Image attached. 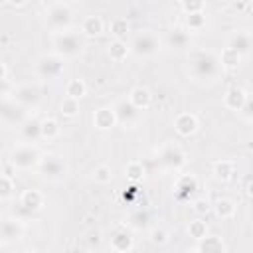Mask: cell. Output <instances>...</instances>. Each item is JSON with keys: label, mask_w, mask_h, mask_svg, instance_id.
<instances>
[{"label": "cell", "mask_w": 253, "mask_h": 253, "mask_svg": "<svg viewBox=\"0 0 253 253\" xmlns=\"http://www.w3.org/2000/svg\"><path fill=\"white\" fill-rule=\"evenodd\" d=\"M14 111H18L14 105H0V115L2 117H6V119H10V121H16L18 119V113H14Z\"/></svg>", "instance_id": "8d00e7d4"}, {"label": "cell", "mask_w": 253, "mask_h": 253, "mask_svg": "<svg viewBox=\"0 0 253 253\" xmlns=\"http://www.w3.org/2000/svg\"><path fill=\"white\" fill-rule=\"evenodd\" d=\"M204 26V16L202 12H194V14H188V28L190 30H198Z\"/></svg>", "instance_id": "836d02e7"}, {"label": "cell", "mask_w": 253, "mask_h": 253, "mask_svg": "<svg viewBox=\"0 0 253 253\" xmlns=\"http://www.w3.org/2000/svg\"><path fill=\"white\" fill-rule=\"evenodd\" d=\"M215 211H217L219 217H229V215L235 211V206H233V202H229V200H219V202L215 204Z\"/></svg>", "instance_id": "83f0119b"}, {"label": "cell", "mask_w": 253, "mask_h": 253, "mask_svg": "<svg viewBox=\"0 0 253 253\" xmlns=\"http://www.w3.org/2000/svg\"><path fill=\"white\" fill-rule=\"evenodd\" d=\"M12 194V182L6 176H0V198H8Z\"/></svg>", "instance_id": "74e56055"}, {"label": "cell", "mask_w": 253, "mask_h": 253, "mask_svg": "<svg viewBox=\"0 0 253 253\" xmlns=\"http://www.w3.org/2000/svg\"><path fill=\"white\" fill-rule=\"evenodd\" d=\"M115 117L121 123H130V121H134L138 117V109L130 101H121L117 105V109H115Z\"/></svg>", "instance_id": "30bf717a"}, {"label": "cell", "mask_w": 253, "mask_h": 253, "mask_svg": "<svg viewBox=\"0 0 253 253\" xmlns=\"http://www.w3.org/2000/svg\"><path fill=\"white\" fill-rule=\"evenodd\" d=\"M8 2H10V4H14V6H20V4H24L26 0H8Z\"/></svg>", "instance_id": "b9f144b4"}, {"label": "cell", "mask_w": 253, "mask_h": 253, "mask_svg": "<svg viewBox=\"0 0 253 253\" xmlns=\"http://www.w3.org/2000/svg\"><path fill=\"white\" fill-rule=\"evenodd\" d=\"M73 2H79V0H73Z\"/></svg>", "instance_id": "7bdbcfd3"}, {"label": "cell", "mask_w": 253, "mask_h": 253, "mask_svg": "<svg viewBox=\"0 0 253 253\" xmlns=\"http://www.w3.org/2000/svg\"><path fill=\"white\" fill-rule=\"evenodd\" d=\"M168 42H170V45H172V47H178V49H182V47H186V45H188V42H190V36H188V32H186V30H182V28H176V30H172V32H170V36H168Z\"/></svg>", "instance_id": "d6986e66"}, {"label": "cell", "mask_w": 253, "mask_h": 253, "mask_svg": "<svg viewBox=\"0 0 253 253\" xmlns=\"http://www.w3.org/2000/svg\"><path fill=\"white\" fill-rule=\"evenodd\" d=\"M174 126H176V130H178L180 134L188 136V134H192V132L196 130L198 121H196V117H194V115H190V113H182V115H178V119H176Z\"/></svg>", "instance_id": "8fae6325"}, {"label": "cell", "mask_w": 253, "mask_h": 253, "mask_svg": "<svg viewBox=\"0 0 253 253\" xmlns=\"http://www.w3.org/2000/svg\"><path fill=\"white\" fill-rule=\"evenodd\" d=\"M196 188H198V184H196V178L194 176H182L180 180H178V184H176V198L178 200H188L194 192H196Z\"/></svg>", "instance_id": "9c48e42d"}, {"label": "cell", "mask_w": 253, "mask_h": 253, "mask_svg": "<svg viewBox=\"0 0 253 253\" xmlns=\"http://www.w3.org/2000/svg\"><path fill=\"white\" fill-rule=\"evenodd\" d=\"M190 69H192V75L196 79H202V81H211L217 77L219 73V61L213 53L210 51H196L192 57H190Z\"/></svg>", "instance_id": "6da1fadb"}, {"label": "cell", "mask_w": 253, "mask_h": 253, "mask_svg": "<svg viewBox=\"0 0 253 253\" xmlns=\"http://www.w3.org/2000/svg\"><path fill=\"white\" fill-rule=\"evenodd\" d=\"M182 6L188 14H194V12H200L204 8V0H182Z\"/></svg>", "instance_id": "e575fe53"}, {"label": "cell", "mask_w": 253, "mask_h": 253, "mask_svg": "<svg viewBox=\"0 0 253 253\" xmlns=\"http://www.w3.org/2000/svg\"><path fill=\"white\" fill-rule=\"evenodd\" d=\"M57 132H59V126H57V123H55V121L47 119V121H43V123H42V136L53 138Z\"/></svg>", "instance_id": "f546056e"}, {"label": "cell", "mask_w": 253, "mask_h": 253, "mask_svg": "<svg viewBox=\"0 0 253 253\" xmlns=\"http://www.w3.org/2000/svg\"><path fill=\"white\" fill-rule=\"evenodd\" d=\"M95 180L97 182H109L111 180V168L109 166H99L95 170Z\"/></svg>", "instance_id": "d590c367"}, {"label": "cell", "mask_w": 253, "mask_h": 253, "mask_svg": "<svg viewBox=\"0 0 253 253\" xmlns=\"http://www.w3.org/2000/svg\"><path fill=\"white\" fill-rule=\"evenodd\" d=\"M36 162H40V154L34 146L30 144H20L14 148L12 152V164L18 166V168H30L34 166Z\"/></svg>", "instance_id": "277c9868"}, {"label": "cell", "mask_w": 253, "mask_h": 253, "mask_svg": "<svg viewBox=\"0 0 253 253\" xmlns=\"http://www.w3.org/2000/svg\"><path fill=\"white\" fill-rule=\"evenodd\" d=\"M198 251H206V253H210V251H225V245L217 237H206L204 235L200 239V243H198Z\"/></svg>", "instance_id": "ffe728a7"}, {"label": "cell", "mask_w": 253, "mask_h": 253, "mask_svg": "<svg viewBox=\"0 0 253 253\" xmlns=\"http://www.w3.org/2000/svg\"><path fill=\"white\" fill-rule=\"evenodd\" d=\"M77 111H79L77 99H73V97H65V99L61 101V113H63L65 117H73Z\"/></svg>", "instance_id": "4316f807"}, {"label": "cell", "mask_w": 253, "mask_h": 253, "mask_svg": "<svg viewBox=\"0 0 253 253\" xmlns=\"http://www.w3.org/2000/svg\"><path fill=\"white\" fill-rule=\"evenodd\" d=\"M245 93L241 91V89H237V87H233V89H229L227 91V95H225V105L229 107V109H235V111H239L241 107H243V103H245Z\"/></svg>", "instance_id": "ac0fdd59"}, {"label": "cell", "mask_w": 253, "mask_h": 253, "mask_svg": "<svg viewBox=\"0 0 253 253\" xmlns=\"http://www.w3.org/2000/svg\"><path fill=\"white\" fill-rule=\"evenodd\" d=\"M93 121H95V125H97L99 128H111V126L115 125L117 117H115V111H111V109H99V111L95 113Z\"/></svg>", "instance_id": "e0dca14e"}, {"label": "cell", "mask_w": 253, "mask_h": 253, "mask_svg": "<svg viewBox=\"0 0 253 253\" xmlns=\"http://www.w3.org/2000/svg\"><path fill=\"white\" fill-rule=\"evenodd\" d=\"M83 95H85V85H83V81L71 79V81L67 83V97L79 99V97H83Z\"/></svg>", "instance_id": "484cf974"}, {"label": "cell", "mask_w": 253, "mask_h": 253, "mask_svg": "<svg viewBox=\"0 0 253 253\" xmlns=\"http://www.w3.org/2000/svg\"><path fill=\"white\" fill-rule=\"evenodd\" d=\"M128 101L140 111V109L148 107V103H150V93H148V89H144V87H136V89L130 91Z\"/></svg>", "instance_id": "2e32d148"}, {"label": "cell", "mask_w": 253, "mask_h": 253, "mask_svg": "<svg viewBox=\"0 0 253 253\" xmlns=\"http://www.w3.org/2000/svg\"><path fill=\"white\" fill-rule=\"evenodd\" d=\"M61 69H63V65H61V59L57 55H43L38 61V73L42 77H47V79L57 77L61 73Z\"/></svg>", "instance_id": "8992f818"}, {"label": "cell", "mask_w": 253, "mask_h": 253, "mask_svg": "<svg viewBox=\"0 0 253 253\" xmlns=\"http://www.w3.org/2000/svg\"><path fill=\"white\" fill-rule=\"evenodd\" d=\"M113 247H115L117 251H128V249H132V239L128 237L126 231H119V233H115V237H113Z\"/></svg>", "instance_id": "7402d4cb"}, {"label": "cell", "mask_w": 253, "mask_h": 253, "mask_svg": "<svg viewBox=\"0 0 253 253\" xmlns=\"http://www.w3.org/2000/svg\"><path fill=\"white\" fill-rule=\"evenodd\" d=\"M53 45L61 55H77L83 47V40L75 32H57L53 38Z\"/></svg>", "instance_id": "7a4b0ae2"}, {"label": "cell", "mask_w": 253, "mask_h": 253, "mask_svg": "<svg viewBox=\"0 0 253 253\" xmlns=\"http://www.w3.org/2000/svg\"><path fill=\"white\" fill-rule=\"evenodd\" d=\"M188 229H190V235L196 239H202L206 235V223L204 221H192Z\"/></svg>", "instance_id": "d6a6232c"}, {"label": "cell", "mask_w": 253, "mask_h": 253, "mask_svg": "<svg viewBox=\"0 0 253 253\" xmlns=\"http://www.w3.org/2000/svg\"><path fill=\"white\" fill-rule=\"evenodd\" d=\"M245 107H243V115L247 117V119H251V101L249 99H245V103H243Z\"/></svg>", "instance_id": "60d3db41"}, {"label": "cell", "mask_w": 253, "mask_h": 253, "mask_svg": "<svg viewBox=\"0 0 253 253\" xmlns=\"http://www.w3.org/2000/svg\"><path fill=\"white\" fill-rule=\"evenodd\" d=\"M152 243H166V233L162 229H154L152 231Z\"/></svg>", "instance_id": "f35d334b"}, {"label": "cell", "mask_w": 253, "mask_h": 253, "mask_svg": "<svg viewBox=\"0 0 253 253\" xmlns=\"http://www.w3.org/2000/svg\"><path fill=\"white\" fill-rule=\"evenodd\" d=\"M249 34H245V32H237L233 38H231V42H229V47L233 49V51H237L239 55H245L247 51H249Z\"/></svg>", "instance_id": "9a60e30c"}, {"label": "cell", "mask_w": 253, "mask_h": 253, "mask_svg": "<svg viewBox=\"0 0 253 253\" xmlns=\"http://www.w3.org/2000/svg\"><path fill=\"white\" fill-rule=\"evenodd\" d=\"M81 30H83L85 36H99L103 32V22L97 16H89V18H85Z\"/></svg>", "instance_id": "44dd1931"}, {"label": "cell", "mask_w": 253, "mask_h": 253, "mask_svg": "<svg viewBox=\"0 0 253 253\" xmlns=\"http://www.w3.org/2000/svg\"><path fill=\"white\" fill-rule=\"evenodd\" d=\"M42 202H43V198H42L40 192H36V190H28V192L22 194L20 206H22V210H26V211H34V210H38V208L42 206Z\"/></svg>", "instance_id": "4fadbf2b"}, {"label": "cell", "mask_w": 253, "mask_h": 253, "mask_svg": "<svg viewBox=\"0 0 253 253\" xmlns=\"http://www.w3.org/2000/svg\"><path fill=\"white\" fill-rule=\"evenodd\" d=\"M40 136H42V123H40V121L32 119V121H26V123L22 125V138H24V140L34 142V140H38Z\"/></svg>", "instance_id": "5bb4252c"}, {"label": "cell", "mask_w": 253, "mask_h": 253, "mask_svg": "<svg viewBox=\"0 0 253 253\" xmlns=\"http://www.w3.org/2000/svg\"><path fill=\"white\" fill-rule=\"evenodd\" d=\"M239 53L237 51H233L231 47H227L223 53H221V63H225V65H229V67H233V65H237L239 63Z\"/></svg>", "instance_id": "1f68e13d"}, {"label": "cell", "mask_w": 253, "mask_h": 253, "mask_svg": "<svg viewBox=\"0 0 253 253\" xmlns=\"http://www.w3.org/2000/svg\"><path fill=\"white\" fill-rule=\"evenodd\" d=\"M126 176H128L130 180H140V178L144 176L142 164H140V162H130V164L126 166Z\"/></svg>", "instance_id": "4dcf8cb0"}, {"label": "cell", "mask_w": 253, "mask_h": 253, "mask_svg": "<svg viewBox=\"0 0 253 253\" xmlns=\"http://www.w3.org/2000/svg\"><path fill=\"white\" fill-rule=\"evenodd\" d=\"M213 172H215V176H217L219 180H227V178H231V174H233V166H231V162H217Z\"/></svg>", "instance_id": "f1b7e54d"}, {"label": "cell", "mask_w": 253, "mask_h": 253, "mask_svg": "<svg viewBox=\"0 0 253 253\" xmlns=\"http://www.w3.org/2000/svg\"><path fill=\"white\" fill-rule=\"evenodd\" d=\"M47 24L55 30H63L71 24V10L63 4H55L47 12Z\"/></svg>", "instance_id": "5b68a950"}, {"label": "cell", "mask_w": 253, "mask_h": 253, "mask_svg": "<svg viewBox=\"0 0 253 253\" xmlns=\"http://www.w3.org/2000/svg\"><path fill=\"white\" fill-rule=\"evenodd\" d=\"M22 235V225L14 219H2L0 221V237L2 239H18Z\"/></svg>", "instance_id": "7c38bea8"}, {"label": "cell", "mask_w": 253, "mask_h": 253, "mask_svg": "<svg viewBox=\"0 0 253 253\" xmlns=\"http://www.w3.org/2000/svg\"><path fill=\"white\" fill-rule=\"evenodd\" d=\"M111 32L115 34V38H117V40H123V38L128 34V22H126V20H123V18L113 20V24H111Z\"/></svg>", "instance_id": "d4e9b609"}, {"label": "cell", "mask_w": 253, "mask_h": 253, "mask_svg": "<svg viewBox=\"0 0 253 253\" xmlns=\"http://www.w3.org/2000/svg\"><path fill=\"white\" fill-rule=\"evenodd\" d=\"M208 208H210V206H208L206 200H198V202H196V211L202 213V211H208Z\"/></svg>", "instance_id": "ab89813d"}, {"label": "cell", "mask_w": 253, "mask_h": 253, "mask_svg": "<svg viewBox=\"0 0 253 253\" xmlns=\"http://www.w3.org/2000/svg\"><path fill=\"white\" fill-rule=\"evenodd\" d=\"M40 170L45 178H61L63 172H65V166L57 156L47 154V156L40 158Z\"/></svg>", "instance_id": "52a82bcc"}, {"label": "cell", "mask_w": 253, "mask_h": 253, "mask_svg": "<svg viewBox=\"0 0 253 253\" xmlns=\"http://www.w3.org/2000/svg\"><path fill=\"white\" fill-rule=\"evenodd\" d=\"M160 160H162V164H166V166H170V168H178V166L184 164L186 156H184V152H182L180 148H176V146H166V148L162 150V154H160Z\"/></svg>", "instance_id": "ba28073f"}, {"label": "cell", "mask_w": 253, "mask_h": 253, "mask_svg": "<svg viewBox=\"0 0 253 253\" xmlns=\"http://www.w3.org/2000/svg\"><path fill=\"white\" fill-rule=\"evenodd\" d=\"M16 101L24 103V105H30V103H36L38 101V95L32 87H22L16 91Z\"/></svg>", "instance_id": "cb8c5ba5"}, {"label": "cell", "mask_w": 253, "mask_h": 253, "mask_svg": "<svg viewBox=\"0 0 253 253\" xmlns=\"http://www.w3.org/2000/svg\"><path fill=\"white\" fill-rule=\"evenodd\" d=\"M158 47H160V42L152 32H140L132 40V51L136 55H152Z\"/></svg>", "instance_id": "3957f363"}, {"label": "cell", "mask_w": 253, "mask_h": 253, "mask_svg": "<svg viewBox=\"0 0 253 253\" xmlns=\"http://www.w3.org/2000/svg\"><path fill=\"white\" fill-rule=\"evenodd\" d=\"M126 43L123 42V40H115L113 43H109V55H111V59H115V61H121L125 55H126Z\"/></svg>", "instance_id": "603a6c76"}]
</instances>
